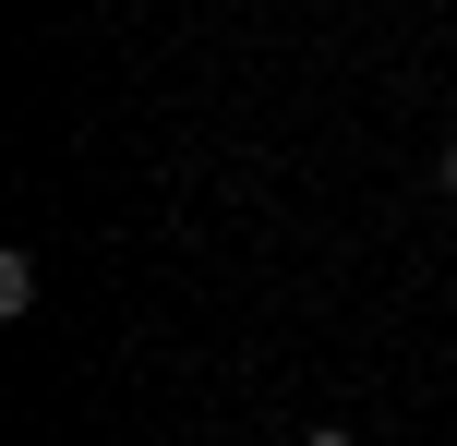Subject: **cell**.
<instances>
[{
    "label": "cell",
    "mask_w": 457,
    "mask_h": 446,
    "mask_svg": "<svg viewBox=\"0 0 457 446\" xmlns=\"http://www.w3.org/2000/svg\"><path fill=\"white\" fill-rule=\"evenodd\" d=\"M434 181H445V206H457V145H445V157H434Z\"/></svg>",
    "instance_id": "1"
}]
</instances>
